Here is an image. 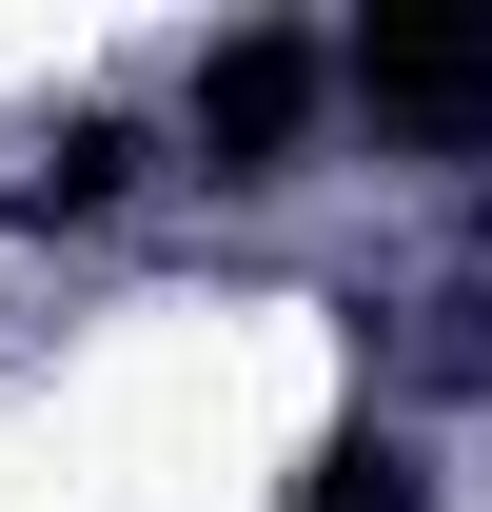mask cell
<instances>
[{
  "mask_svg": "<svg viewBox=\"0 0 492 512\" xmlns=\"http://www.w3.org/2000/svg\"><path fill=\"white\" fill-rule=\"evenodd\" d=\"M315 79H335V60H315V40H296V20H237V40H217V60H197V99H178V138H197V158H217V178H296V138H315Z\"/></svg>",
  "mask_w": 492,
  "mask_h": 512,
  "instance_id": "6da1fadb",
  "label": "cell"
},
{
  "mask_svg": "<svg viewBox=\"0 0 492 512\" xmlns=\"http://www.w3.org/2000/svg\"><path fill=\"white\" fill-rule=\"evenodd\" d=\"M374 99V119H433V138H473L492 119V20H355V60H335Z\"/></svg>",
  "mask_w": 492,
  "mask_h": 512,
  "instance_id": "7a4b0ae2",
  "label": "cell"
},
{
  "mask_svg": "<svg viewBox=\"0 0 492 512\" xmlns=\"http://www.w3.org/2000/svg\"><path fill=\"white\" fill-rule=\"evenodd\" d=\"M138 178H158V119H138V99H79V119L40 138V178H20V197H40V217H119Z\"/></svg>",
  "mask_w": 492,
  "mask_h": 512,
  "instance_id": "3957f363",
  "label": "cell"
},
{
  "mask_svg": "<svg viewBox=\"0 0 492 512\" xmlns=\"http://www.w3.org/2000/svg\"><path fill=\"white\" fill-rule=\"evenodd\" d=\"M296 512H433V453L394 434V414H355V434H315V473H296Z\"/></svg>",
  "mask_w": 492,
  "mask_h": 512,
  "instance_id": "277c9868",
  "label": "cell"
}]
</instances>
